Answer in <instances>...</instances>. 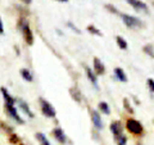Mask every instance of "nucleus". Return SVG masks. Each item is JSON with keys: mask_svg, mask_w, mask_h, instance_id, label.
<instances>
[{"mask_svg": "<svg viewBox=\"0 0 154 145\" xmlns=\"http://www.w3.org/2000/svg\"><path fill=\"white\" fill-rule=\"evenodd\" d=\"M19 28L22 30L23 32V37H25V41L27 42L28 45H32L33 44V35H32V31L30 26H28V22L25 21V19H19Z\"/></svg>", "mask_w": 154, "mask_h": 145, "instance_id": "f257e3e1", "label": "nucleus"}, {"mask_svg": "<svg viewBox=\"0 0 154 145\" xmlns=\"http://www.w3.org/2000/svg\"><path fill=\"white\" fill-rule=\"evenodd\" d=\"M126 128L128 130L131 134L134 135H141L144 128H143V125L139 122L137 119H134V118H128L127 122H126Z\"/></svg>", "mask_w": 154, "mask_h": 145, "instance_id": "f03ea898", "label": "nucleus"}, {"mask_svg": "<svg viewBox=\"0 0 154 145\" xmlns=\"http://www.w3.org/2000/svg\"><path fill=\"white\" fill-rule=\"evenodd\" d=\"M121 17H122L123 23L128 28H140V27H143V22L136 17L130 16V14H121Z\"/></svg>", "mask_w": 154, "mask_h": 145, "instance_id": "7ed1b4c3", "label": "nucleus"}, {"mask_svg": "<svg viewBox=\"0 0 154 145\" xmlns=\"http://www.w3.org/2000/svg\"><path fill=\"white\" fill-rule=\"evenodd\" d=\"M40 107H41V112H42L44 116H46V117H49V118H54L55 117L57 112H55L54 107H53L49 101H46L45 99L41 98L40 99Z\"/></svg>", "mask_w": 154, "mask_h": 145, "instance_id": "20e7f679", "label": "nucleus"}, {"mask_svg": "<svg viewBox=\"0 0 154 145\" xmlns=\"http://www.w3.org/2000/svg\"><path fill=\"white\" fill-rule=\"evenodd\" d=\"M5 110H7V113H8L9 117L16 121L17 123H19V125L23 123V119L21 118V116L18 114L17 109H16V107H14L13 104H5Z\"/></svg>", "mask_w": 154, "mask_h": 145, "instance_id": "39448f33", "label": "nucleus"}, {"mask_svg": "<svg viewBox=\"0 0 154 145\" xmlns=\"http://www.w3.org/2000/svg\"><path fill=\"white\" fill-rule=\"evenodd\" d=\"M53 135H54L57 141H59L60 144H66L67 143V136H66V134H64V131L62 128L55 127L54 130H53Z\"/></svg>", "mask_w": 154, "mask_h": 145, "instance_id": "423d86ee", "label": "nucleus"}, {"mask_svg": "<svg viewBox=\"0 0 154 145\" xmlns=\"http://www.w3.org/2000/svg\"><path fill=\"white\" fill-rule=\"evenodd\" d=\"M110 131L116 137L121 136L122 135V131H123V127H122V123L119 121H114V122L110 123Z\"/></svg>", "mask_w": 154, "mask_h": 145, "instance_id": "0eeeda50", "label": "nucleus"}, {"mask_svg": "<svg viewBox=\"0 0 154 145\" xmlns=\"http://www.w3.org/2000/svg\"><path fill=\"white\" fill-rule=\"evenodd\" d=\"M127 3L134 9H136V11H139V12H148V5L143 2H137V0H127Z\"/></svg>", "mask_w": 154, "mask_h": 145, "instance_id": "6e6552de", "label": "nucleus"}, {"mask_svg": "<svg viewBox=\"0 0 154 145\" xmlns=\"http://www.w3.org/2000/svg\"><path fill=\"white\" fill-rule=\"evenodd\" d=\"M91 119H93V123H94L95 128H98V130L103 128V121H102V118H100L99 113L96 112V110H94V109L91 110Z\"/></svg>", "mask_w": 154, "mask_h": 145, "instance_id": "1a4fd4ad", "label": "nucleus"}, {"mask_svg": "<svg viewBox=\"0 0 154 145\" xmlns=\"http://www.w3.org/2000/svg\"><path fill=\"white\" fill-rule=\"evenodd\" d=\"M16 101L18 103V105H19V108H21L22 110H23V113H26L28 117H31V118H33L35 116H33V113H32V110L30 109V107H28V104L26 103L25 100H22V99H16Z\"/></svg>", "mask_w": 154, "mask_h": 145, "instance_id": "9d476101", "label": "nucleus"}, {"mask_svg": "<svg viewBox=\"0 0 154 145\" xmlns=\"http://www.w3.org/2000/svg\"><path fill=\"white\" fill-rule=\"evenodd\" d=\"M105 72V67L103 62L99 58H94V73L95 75H103Z\"/></svg>", "mask_w": 154, "mask_h": 145, "instance_id": "9b49d317", "label": "nucleus"}, {"mask_svg": "<svg viewBox=\"0 0 154 145\" xmlns=\"http://www.w3.org/2000/svg\"><path fill=\"white\" fill-rule=\"evenodd\" d=\"M85 71H86V75H88L89 80L91 81V84L94 85V88H95V89H99L98 81H96V75L94 73V71L91 69V68H89V67H85Z\"/></svg>", "mask_w": 154, "mask_h": 145, "instance_id": "f8f14e48", "label": "nucleus"}, {"mask_svg": "<svg viewBox=\"0 0 154 145\" xmlns=\"http://www.w3.org/2000/svg\"><path fill=\"white\" fill-rule=\"evenodd\" d=\"M0 91H2L3 98H4V100H5V104H13V105L16 104V99H14L13 96H11V94L8 93V90L5 88H2Z\"/></svg>", "mask_w": 154, "mask_h": 145, "instance_id": "ddd939ff", "label": "nucleus"}, {"mask_svg": "<svg viewBox=\"0 0 154 145\" xmlns=\"http://www.w3.org/2000/svg\"><path fill=\"white\" fill-rule=\"evenodd\" d=\"M114 75H116V77H117L118 81H121V82H126L127 81L126 73H125V71L122 68H119V67H116L114 68Z\"/></svg>", "mask_w": 154, "mask_h": 145, "instance_id": "4468645a", "label": "nucleus"}, {"mask_svg": "<svg viewBox=\"0 0 154 145\" xmlns=\"http://www.w3.org/2000/svg\"><path fill=\"white\" fill-rule=\"evenodd\" d=\"M21 76H22V79L23 80H26L27 82H31L32 80H33V76H32V73L28 69H26V68H22L21 69Z\"/></svg>", "mask_w": 154, "mask_h": 145, "instance_id": "2eb2a0df", "label": "nucleus"}, {"mask_svg": "<svg viewBox=\"0 0 154 145\" xmlns=\"http://www.w3.org/2000/svg\"><path fill=\"white\" fill-rule=\"evenodd\" d=\"M36 139L40 141V145H51L50 143H49V140L46 139V136L44 134H41V132H37L36 134Z\"/></svg>", "mask_w": 154, "mask_h": 145, "instance_id": "dca6fc26", "label": "nucleus"}, {"mask_svg": "<svg viewBox=\"0 0 154 145\" xmlns=\"http://www.w3.org/2000/svg\"><path fill=\"white\" fill-rule=\"evenodd\" d=\"M98 107H99V109L102 110L104 114H109V113H110V108H109L108 103H105V101H100Z\"/></svg>", "mask_w": 154, "mask_h": 145, "instance_id": "f3484780", "label": "nucleus"}, {"mask_svg": "<svg viewBox=\"0 0 154 145\" xmlns=\"http://www.w3.org/2000/svg\"><path fill=\"white\" fill-rule=\"evenodd\" d=\"M116 40H117V44H118V46L121 48V49H123V50H126V49H127V41L125 40L123 37L117 36V37H116Z\"/></svg>", "mask_w": 154, "mask_h": 145, "instance_id": "a211bd4d", "label": "nucleus"}, {"mask_svg": "<svg viewBox=\"0 0 154 145\" xmlns=\"http://www.w3.org/2000/svg\"><path fill=\"white\" fill-rule=\"evenodd\" d=\"M71 94H72V98H73L75 100H77V101H79V103H80V101H81V96H80V91L79 90H77V89H75V88H72L71 90Z\"/></svg>", "mask_w": 154, "mask_h": 145, "instance_id": "6ab92c4d", "label": "nucleus"}, {"mask_svg": "<svg viewBox=\"0 0 154 145\" xmlns=\"http://www.w3.org/2000/svg\"><path fill=\"white\" fill-rule=\"evenodd\" d=\"M144 51H145L146 54H149L150 57L154 58V49H153V45H145V46H144Z\"/></svg>", "mask_w": 154, "mask_h": 145, "instance_id": "aec40b11", "label": "nucleus"}, {"mask_svg": "<svg viewBox=\"0 0 154 145\" xmlns=\"http://www.w3.org/2000/svg\"><path fill=\"white\" fill-rule=\"evenodd\" d=\"M116 139H117V144H118V145H126V143H127V137L125 136L123 134L121 135V136L116 137Z\"/></svg>", "mask_w": 154, "mask_h": 145, "instance_id": "412c9836", "label": "nucleus"}, {"mask_svg": "<svg viewBox=\"0 0 154 145\" xmlns=\"http://www.w3.org/2000/svg\"><path fill=\"white\" fill-rule=\"evenodd\" d=\"M88 31H90L91 33H93V35H99V36L102 35V33H100V31L98 30V28H95L94 26H89V27H88Z\"/></svg>", "mask_w": 154, "mask_h": 145, "instance_id": "4be33fe9", "label": "nucleus"}, {"mask_svg": "<svg viewBox=\"0 0 154 145\" xmlns=\"http://www.w3.org/2000/svg\"><path fill=\"white\" fill-rule=\"evenodd\" d=\"M146 84H148V88L150 89V91H153V93H154V80L153 79H149L146 81Z\"/></svg>", "mask_w": 154, "mask_h": 145, "instance_id": "5701e85b", "label": "nucleus"}, {"mask_svg": "<svg viewBox=\"0 0 154 145\" xmlns=\"http://www.w3.org/2000/svg\"><path fill=\"white\" fill-rule=\"evenodd\" d=\"M67 26H68V27L71 28V30H73V31H75L76 33H80V32H81V31L79 30V28H77V27H75V26H73V23H72V22H68V23H67Z\"/></svg>", "mask_w": 154, "mask_h": 145, "instance_id": "b1692460", "label": "nucleus"}, {"mask_svg": "<svg viewBox=\"0 0 154 145\" xmlns=\"http://www.w3.org/2000/svg\"><path fill=\"white\" fill-rule=\"evenodd\" d=\"M123 103H125V108H126L127 110H130V112L132 113V109H131V107H130V103L127 101V99H123Z\"/></svg>", "mask_w": 154, "mask_h": 145, "instance_id": "393cba45", "label": "nucleus"}, {"mask_svg": "<svg viewBox=\"0 0 154 145\" xmlns=\"http://www.w3.org/2000/svg\"><path fill=\"white\" fill-rule=\"evenodd\" d=\"M4 33V27H3V22H2V18H0V35Z\"/></svg>", "mask_w": 154, "mask_h": 145, "instance_id": "a878e982", "label": "nucleus"}, {"mask_svg": "<svg viewBox=\"0 0 154 145\" xmlns=\"http://www.w3.org/2000/svg\"><path fill=\"white\" fill-rule=\"evenodd\" d=\"M136 145H143V144H136Z\"/></svg>", "mask_w": 154, "mask_h": 145, "instance_id": "bb28decb", "label": "nucleus"}]
</instances>
